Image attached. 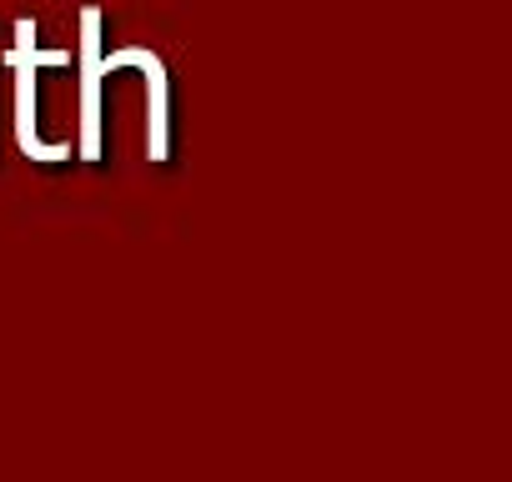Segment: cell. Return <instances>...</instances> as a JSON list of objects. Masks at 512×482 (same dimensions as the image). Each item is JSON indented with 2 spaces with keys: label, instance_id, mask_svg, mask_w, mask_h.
<instances>
[{
  "label": "cell",
  "instance_id": "cell-1",
  "mask_svg": "<svg viewBox=\"0 0 512 482\" xmlns=\"http://www.w3.org/2000/svg\"><path fill=\"white\" fill-rule=\"evenodd\" d=\"M71 61V51H46L41 41H36V21L31 16H21L16 21V51H11V66H16V141H21V151L31 156V161H71V141H46L41 136V111H36V101H41V66H66Z\"/></svg>",
  "mask_w": 512,
  "mask_h": 482
},
{
  "label": "cell",
  "instance_id": "cell-2",
  "mask_svg": "<svg viewBox=\"0 0 512 482\" xmlns=\"http://www.w3.org/2000/svg\"><path fill=\"white\" fill-rule=\"evenodd\" d=\"M101 6L81 11V116H76V156L101 161Z\"/></svg>",
  "mask_w": 512,
  "mask_h": 482
},
{
  "label": "cell",
  "instance_id": "cell-3",
  "mask_svg": "<svg viewBox=\"0 0 512 482\" xmlns=\"http://www.w3.org/2000/svg\"><path fill=\"white\" fill-rule=\"evenodd\" d=\"M136 66L146 71V156L151 161H166V136H171V116H166V66L151 46H141Z\"/></svg>",
  "mask_w": 512,
  "mask_h": 482
}]
</instances>
